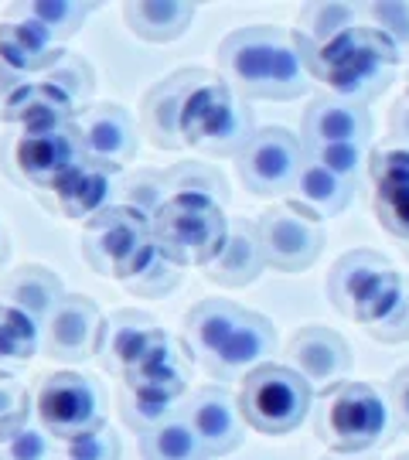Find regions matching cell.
Listing matches in <instances>:
<instances>
[{
  "mask_svg": "<svg viewBox=\"0 0 409 460\" xmlns=\"http://www.w3.org/2000/svg\"><path fill=\"white\" fill-rule=\"evenodd\" d=\"M222 79L243 99H297L311 89V72L294 31L253 24L222 38L218 45Z\"/></svg>",
  "mask_w": 409,
  "mask_h": 460,
  "instance_id": "obj_1",
  "label": "cell"
},
{
  "mask_svg": "<svg viewBox=\"0 0 409 460\" xmlns=\"http://www.w3.org/2000/svg\"><path fill=\"white\" fill-rule=\"evenodd\" d=\"M300 55L307 62L311 79L327 85L334 99H348L361 106L393 85L396 66H399V49L372 24H359L321 49L300 45Z\"/></svg>",
  "mask_w": 409,
  "mask_h": 460,
  "instance_id": "obj_2",
  "label": "cell"
},
{
  "mask_svg": "<svg viewBox=\"0 0 409 460\" xmlns=\"http://www.w3.org/2000/svg\"><path fill=\"white\" fill-rule=\"evenodd\" d=\"M253 110L222 75L205 72L184 106L181 140L205 157H239L253 140Z\"/></svg>",
  "mask_w": 409,
  "mask_h": 460,
  "instance_id": "obj_3",
  "label": "cell"
},
{
  "mask_svg": "<svg viewBox=\"0 0 409 460\" xmlns=\"http://www.w3.org/2000/svg\"><path fill=\"white\" fill-rule=\"evenodd\" d=\"M314 429L334 454H359L393 437V402H386L369 382L344 378L325 393Z\"/></svg>",
  "mask_w": 409,
  "mask_h": 460,
  "instance_id": "obj_4",
  "label": "cell"
},
{
  "mask_svg": "<svg viewBox=\"0 0 409 460\" xmlns=\"http://www.w3.org/2000/svg\"><path fill=\"white\" fill-rule=\"evenodd\" d=\"M154 239L178 266H209L226 249V205L205 195H171L154 215Z\"/></svg>",
  "mask_w": 409,
  "mask_h": 460,
  "instance_id": "obj_5",
  "label": "cell"
},
{
  "mask_svg": "<svg viewBox=\"0 0 409 460\" xmlns=\"http://www.w3.org/2000/svg\"><path fill=\"white\" fill-rule=\"evenodd\" d=\"M154 249H157L154 218L130 205H113L82 226V260L99 277L127 283Z\"/></svg>",
  "mask_w": 409,
  "mask_h": 460,
  "instance_id": "obj_6",
  "label": "cell"
},
{
  "mask_svg": "<svg viewBox=\"0 0 409 460\" xmlns=\"http://www.w3.org/2000/svg\"><path fill=\"white\" fill-rule=\"evenodd\" d=\"M311 382L290 365H262L239 385V410L245 427L266 437L294 433L311 412Z\"/></svg>",
  "mask_w": 409,
  "mask_h": 460,
  "instance_id": "obj_7",
  "label": "cell"
},
{
  "mask_svg": "<svg viewBox=\"0 0 409 460\" xmlns=\"http://www.w3.org/2000/svg\"><path fill=\"white\" fill-rule=\"evenodd\" d=\"M34 412L45 433L55 440H72L106 423V395L96 378L79 372H51L41 376L34 393Z\"/></svg>",
  "mask_w": 409,
  "mask_h": 460,
  "instance_id": "obj_8",
  "label": "cell"
},
{
  "mask_svg": "<svg viewBox=\"0 0 409 460\" xmlns=\"http://www.w3.org/2000/svg\"><path fill=\"white\" fill-rule=\"evenodd\" d=\"M307 161V147L297 133L283 127H262L236 157L239 181L260 198L290 195L300 167Z\"/></svg>",
  "mask_w": 409,
  "mask_h": 460,
  "instance_id": "obj_9",
  "label": "cell"
},
{
  "mask_svg": "<svg viewBox=\"0 0 409 460\" xmlns=\"http://www.w3.org/2000/svg\"><path fill=\"white\" fill-rule=\"evenodd\" d=\"M14 171L34 191H55L85 161L76 123L62 127H28L17 133L11 147Z\"/></svg>",
  "mask_w": 409,
  "mask_h": 460,
  "instance_id": "obj_10",
  "label": "cell"
},
{
  "mask_svg": "<svg viewBox=\"0 0 409 460\" xmlns=\"http://www.w3.org/2000/svg\"><path fill=\"white\" fill-rule=\"evenodd\" d=\"M260 232V246L266 266H273L280 273H300L314 266V260L325 249V232H321V218L311 212L297 208L294 201L273 205L260 215L256 222Z\"/></svg>",
  "mask_w": 409,
  "mask_h": 460,
  "instance_id": "obj_11",
  "label": "cell"
},
{
  "mask_svg": "<svg viewBox=\"0 0 409 460\" xmlns=\"http://www.w3.org/2000/svg\"><path fill=\"white\" fill-rule=\"evenodd\" d=\"M188 372H191L188 345H181L174 334L154 328L144 341V351L137 355L133 368L123 376V385L133 393L181 402L188 395Z\"/></svg>",
  "mask_w": 409,
  "mask_h": 460,
  "instance_id": "obj_12",
  "label": "cell"
},
{
  "mask_svg": "<svg viewBox=\"0 0 409 460\" xmlns=\"http://www.w3.org/2000/svg\"><path fill=\"white\" fill-rule=\"evenodd\" d=\"M102 314L82 294H66L62 304L45 321V348L51 358L68 365H79L96 358L99 338H102Z\"/></svg>",
  "mask_w": 409,
  "mask_h": 460,
  "instance_id": "obj_13",
  "label": "cell"
},
{
  "mask_svg": "<svg viewBox=\"0 0 409 460\" xmlns=\"http://www.w3.org/2000/svg\"><path fill=\"white\" fill-rule=\"evenodd\" d=\"M184 420L191 423L198 433V440L205 444V450L212 457L232 454L243 444L245 437V420L239 410V395H232L226 385H201L184 399Z\"/></svg>",
  "mask_w": 409,
  "mask_h": 460,
  "instance_id": "obj_14",
  "label": "cell"
},
{
  "mask_svg": "<svg viewBox=\"0 0 409 460\" xmlns=\"http://www.w3.org/2000/svg\"><path fill=\"white\" fill-rule=\"evenodd\" d=\"M205 79V68H181L174 75L150 85L144 102H140V130L147 133V140L161 150H181V119L184 106L195 93V85Z\"/></svg>",
  "mask_w": 409,
  "mask_h": 460,
  "instance_id": "obj_15",
  "label": "cell"
},
{
  "mask_svg": "<svg viewBox=\"0 0 409 460\" xmlns=\"http://www.w3.org/2000/svg\"><path fill=\"white\" fill-rule=\"evenodd\" d=\"M76 130H79L82 150L89 161L99 164H113L123 167L127 161L137 157V123L133 116L120 106V102H96V106H85L76 116Z\"/></svg>",
  "mask_w": 409,
  "mask_h": 460,
  "instance_id": "obj_16",
  "label": "cell"
},
{
  "mask_svg": "<svg viewBox=\"0 0 409 460\" xmlns=\"http://www.w3.org/2000/svg\"><path fill=\"white\" fill-rule=\"evenodd\" d=\"M120 191H123L120 167L99 164V161L85 157L66 181L51 191V205L66 215V218L85 226V222H93L106 208L120 205Z\"/></svg>",
  "mask_w": 409,
  "mask_h": 460,
  "instance_id": "obj_17",
  "label": "cell"
},
{
  "mask_svg": "<svg viewBox=\"0 0 409 460\" xmlns=\"http://www.w3.org/2000/svg\"><path fill=\"white\" fill-rule=\"evenodd\" d=\"M287 358L290 368H297L300 376L311 382V389H331L344 382L348 376V365H351V351L338 331L311 324V328H300L287 345Z\"/></svg>",
  "mask_w": 409,
  "mask_h": 460,
  "instance_id": "obj_18",
  "label": "cell"
},
{
  "mask_svg": "<svg viewBox=\"0 0 409 460\" xmlns=\"http://www.w3.org/2000/svg\"><path fill=\"white\" fill-rule=\"evenodd\" d=\"M304 147H325V144H369L372 137V116L361 102L348 99H314L304 113L300 127Z\"/></svg>",
  "mask_w": 409,
  "mask_h": 460,
  "instance_id": "obj_19",
  "label": "cell"
},
{
  "mask_svg": "<svg viewBox=\"0 0 409 460\" xmlns=\"http://www.w3.org/2000/svg\"><path fill=\"white\" fill-rule=\"evenodd\" d=\"M62 55L66 51L58 49V41L41 24H34L31 17L7 14V21L0 24V62L24 79L45 75L62 62Z\"/></svg>",
  "mask_w": 409,
  "mask_h": 460,
  "instance_id": "obj_20",
  "label": "cell"
},
{
  "mask_svg": "<svg viewBox=\"0 0 409 460\" xmlns=\"http://www.w3.org/2000/svg\"><path fill=\"white\" fill-rule=\"evenodd\" d=\"M389 270H393L389 260H382L372 249L344 252L342 260L331 266V273H327V296H331V304L342 314H348V317H355L361 304L376 294V287L382 283V277Z\"/></svg>",
  "mask_w": 409,
  "mask_h": 460,
  "instance_id": "obj_21",
  "label": "cell"
},
{
  "mask_svg": "<svg viewBox=\"0 0 409 460\" xmlns=\"http://www.w3.org/2000/svg\"><path fill=\"white\" fill-rule=\"evenodd\" d=\"M361 328L369 331L376 341L386 345H399L409 338V277L399 270H389L376 294L369 296L355 314Z\"/></svg>",
  "mask_w": 409,
  "mask_h": 460,
  "instance_id": "obj_22",
  "label": "cell"
},
{
  "mask_svg": "<svg viewBox=\"0 0 409 460\" xmlns=\"http://www.w3.org/2000/svg\"><path fill=\"white\" fill-rule=\"evenodd\" d=\"M277 351V328L262 314L245 311L243 324L236 328L229 345L218 351V358L209 365V372L218 378H245L262 365H270Z\"/></svg>",
  "mask_w": 409,
  "mask_h": 460,
  "instance_id": "obj_23",
  "label": "cell"
},
{
  "mask_svg": "<svg viewBox=\"0 0 409 460\" xmlns=\"http://www.w3.org/2000/svg\"><path fill=\"white\" fill-rule=\"evenodd\" d=\"M243 317L245 311L236 307L232 300H218V296L201 300L184 314V345L198 362L209 368L218 358V351L229 345L236 328L243 324Z\"/></svg>",
  "mask_w": 409,
  "mask_h": 460,
  "instance_id": "obj_24",
  "label": "cell"
},
{
  "mask_svg": "<svg viewBox=\"0 0 409 460\" xmlns=\"http://www.w3.org/2000/svg\"><path fill=\"white\" fill-rule=\"evenodd\" d=\"M262 270H266V260H262L256 222H232L226 249L205 266V277L218 287L236 290V287H249Z\"/></svg>",
  "mask_w": 409,
  "mask_h": 460,
  "instance_id": "obj_25",
  "label": "cell"
},
{
  "mask_svg": "<svg viewBox=\"0 0 409 460\" xmlns=\"http://www.w3.org/2000/svg\"><path fill=\"white\" fill-rule=\"evenodd\" d=\"M157 328L150 314L140 311H116L113 317L102 321V338H99V351L96 358L106 372L113 376H127L137 362V355L144 351V341L147 334Z\"/></svg>",
  "mask_w": 409,
  "mask_h": 460,
  "instance_id": "obj_26",
  "label": "cell"
},
{
  "mask_svg": "<svg viewBox=\"0 0 409 460\" xmlns=\"http://www.w3.org/2000/svg\"><path fill=\"white\" fill-rule=\"evenodd\" d=\"M62 279L51 273L49 266H21L14 273L0 279V304H11L17 311L31 314L38 324H45L51 311L62 304Z\"/></svg>",
  "mask_w": 409,
  "mask_h": 460,
  "instance_id": "obj_27",
  "label": "cell"
},
{
  "mask_svg": "<svg viewBox=\"0 0 409 460\" xmlns=\"http://www.w3.org/2000/svg\"><path fill=\"white\" fill-rule=\"evenodd\" d=\"M198 7L195 4H181V0H140V4H123V21L137 38L164 45L174 41L191 28Z\"/></svg>",
  "mask_w": 409,
  "mask_h": 460,
  "instance_id": "obj_28",
  "label": "cell"
},
{
  "mask_svg": "<svg viewBox=\"0 0 409 460\" xmlns=\"http://www.w3.org/2000/svg\"><path fill=\"white\" fill-rule=\"evenodd\" d=\"M355 195L351 184H344L342 178H334L327 167H321L317 161H304L300 174H297L294 188H290V201L297 208L311 212L314 218H334L348 208V201Z\"/></svg>",
  "mask_w": 409,
  "mask_h": 460,
  "instance_id": "obj_29",
  "label": "cell"
},
{
  "mask_svg": "<svg viewBox=\"0 0 409 460\" xmlns=\"http://www.w3.org/2000/svg\"><path fill=\"white\" fill-rule=\"evenodd\" d=\"M359 14H365V4H307L297 14V41L307 49H321L334 41L338 34L359 28Z\"/></svg>",
  "mask_w": 409,
  "mask_h": 460,
  "instance_id": "obj_30",
  "label": "cell"
},
{
  "mask_svg": "<svg viewBox=\"0 0 409 460\" xmlns=\"http://www.w3.org/2000/svg\"><path fill=\"white\" fill-rule=\"evenodd\" d=\"M140 454L144 460H209L212 454L205 450V444L198 440V433L191 423L184 420V412L164 420L161 427H154L150 433L140 437Z\"/></svg>",
  "mask_w": 409,
  "mask_h": 460,
  "instance_id": "obj_31",
  "label": "cell"
},
{
  "mask_svg": "<svg viewBox=\"0 0 409 460\" xmlns=\"http://www.w3.org/2000/svg\"><path fill=\"white\" fill-rule=\"evenodd\" d=\"M38 348H41V324L31 314L0 304V372L28 365L38 355Z\"/></svg>",
  "mask_w": 409,
  "mask_h": 460,
  "instance_id": "obj_32",
  "label": "cell"
},
{
  "mask_svg": "<svg viewBox=\"0 0 409 460\" xmlns=\"http://www.w3.org/2000/svg\"><path fill=\"white\" fill-rule=\"evenodd\" d=\"M93 11H96V4H82V0H28V4H14L7 14L31 17L34 24H41L55 41H66V38L82 31L85 17Z\"/></svg>",
  "mask_w": 409,
  "mask_h": 460,
  "instance_id": "obj_33",
  "label": "cell"
},
{
  "mask_svg": "<svg viewBox=\"0 0 409 460\" xmlns=\"http://www.w3.org/2000/svg\"><path fill=\"white\" fill-rule=\"evenodd\" d=\"M49 85H55L62 96L76 106V110H85L89 106V99H93V89H96V75H93V66L85 62V58H79V55H72V51H66L62 55V62L55 68H49L45 75H41Z\"/></svg>",
  "mask_w": 409,
  "mask_h": 460,
  "instance_id": "obj_34",
  "label": "cell"
},
{
  "mask_svg": "<svg viewBox=\"0 0 409 460\" xmlns=\"http://www.w3.org/2000/svg\"><path fill=\"white\" fill-rule=\"evenodd\" d=\"M307 157L327 167L334 178H342L344 184L359 188L365 171L372 164L369 144H325V147H307Z\"/></svg>",
  "mask_w": 409,
  "mask_h": 460,
  "instance_id": "obj_35",
  "label": "cell"
},
{
  "mask_svg": "<svg viewBox=\"0 0 409 460\" xmlns=\"http://www.w3.org/2000/svg\"><path fill=\"white\" fill-rule=\"evenodd\" d=\"M184 402H171V399H157V395L133 393V389H120V412H123V423L130 429H137L140 437L150 433L154 427H161L164 420L178 416Z\"/></svg>",
  "mask_w": 409,
  "mask_h": 460,
  "instance_id": "obj_36",
  "label": "cell"
},
{
  "mask_svg": "<svg viewBox=\"0 0 409 460\" xmlns=\"http://www.w3.org/2000/svg\"><path fill=\"white\" fill-rule=\"evenodd\" d=\"M167 188H171V195H205L222 201V205L229 201V188H226L222 171H215L212 164H201V161L171 167L167 171Z\"/></svg>",
  "mask_w": 409,
  "mask_h": 460,
  "instance_id": "obj_37",
  "label": "cell"
},
{
  "mask_svg": "<svg viewBox=\"0 0 409 460\" xmlns=\"http://www.w3.org/2000/svg\"><path fill=\"white\" fill-rule=\"evenodd\" d=\"M178 279H181V266L157 246L123 287L137 296H164L178 287Z\"/></svg>",
  "mask_w": 409,
  "mask_h": 460,
  "instance_id": "obj_38",
  "label": "cell"
},
{
  "mask_svg": "<svg viewBox=\"0 0 409 460\" xmlns=\"http://www.w3.org/2000/svg\"><path fill=\"white\" fill-rule=\"evenodd\" d=\"M167 198H171V188H167V174H161V171H137L130 178H123L120 205H130V208L154 218Z\"/></svg>",
  "mask_w": 409,
  "mask_h": 460,
  "instance_id": "obj_39",
  "label": "cell"
},
{
  "mask_svg": "<svg viewBox=\"0 0 409 460\" xmlns=\"http://www.w3.org/2000/svg\"><path fill=\"white\" fill-rule=\"evenodd\" d=\"M31 410L34 399L28 395L24 382L11 372H0V444L31 423Z\"/></svg>",
  "mask_w": 409,
  "mask_h": 460,
  "instance_id": "obj_40",
  "label": "cell"
},
{
  "mask_svg": "<svg viewBox=\"0 0 409 460\" xmlns=\"http://www.w3.org/2000/svg\"><path fill=\"white\" fill-rule=\"evenodd\" d=\"M376 218L393 235L409 243V181L376 184Z\"/></svg>",
  "mask_w": 409,
  "mask_h": 460,
  "instance_id": "obj_41",
  "label": "cell"
},
{
  "mask_svg": "<svg viewBox=\"0 0 409 460\" xmlns=\"http://www.w3.org/2000/svg\"><path fill=\"white\" fill-rule=\"evenodd\" d=\"M365 14H369V24L376 31L386 34L396 49H399V55L409 51V4H403V0L365 4Z\"/></svg>",
  "mask_w": 409,
  "mask_h": 460,
  "instance_id": "obj_42",
  "label": "cell"
},
{
  "mask_svg": "<svg viewBox=\"0 0 409 460\" xmlns=\"http://www.w3.org/2000/svg\"><path fill=\"white\" fill-rule=\"evenodd\" d=\"M62 444H66L62 447L66 460H120V437L106 423L82 433V437L62 440Z\"/></svg>",
  "mask_w": 409,
  "mask_h": 460,
  "instance_id": "obj_43",
  "label": "cell"
},
{
  "mask_svg": "<svg viewBox=\"0 0 409 460\" xmlns=\"http://www.w3.org/2000/svg\"><path fill=\"white\" fill-rule=\"evenodd\" d=\"M51 454H55L51 433L31 427V423L0 444V460H51Z\"/></svg>",
  "mask_w": 409,
  "mask_h": 460,
  "instance_id": "obj_44",
  "label": "cell"
},
{
  "mask_svg": "<svg viewBox=\"0 0 409 460\" xmlns=\"http://www.w3.org/2000/svg\"><path fill=\"white\" fill-rule=\"evenodd\" d=\"M393 416L403 429H409V365L393 378Z\"/></svg>",
  "mask_w": 409,
  "mask_h": 460,
  "instance_id": "obj_45",
  "label": "cell"
},
{
  "mask_svg": "<svg viewBox=\"0 0 409 460\" xmlns=\"http://www.w3.org/2000/svg\"><path fill=\"white\" fill-rule=\"evenodd\" d=\"M24 83H28L24 75H17L14 68H7L4 62H0V110H4V102H7V99L14 96V93H17V89H21Z\"/></svg>",
  "mask_w": 409,
  "mask_h": 460,
  "instance_id": "obj_46",
  "label": "cell"
},
{
  "mask_svg": "<svg viewBox=\"0 0 409 460\" xmlns=\"http://www.w3.org/2000/svg\"><path fill=\"white\" fill-rule=\"evenodd\" d=\"M393 133L399 137V140H406L409 144V99L406 96L393 106Z\"/></svg>",
  "mask_w": 409,
  "mask_h": 460,
  "instance_id": "obj_47",
  "label": "cell"
},
{
  "mask_svg": "<svg viewBox=\"0 0 409 460\" xmlns=\"http://www.w3.org/2000/svg\"><path fill=\"white\" fill-rule=\"evenodd\" d=\"M4 256H7V246H4V229H0V263H4Z\"/></svg>",
  "mask_w": 409,
  "mask_h": 460,
  "instance_id": "obj_48",
  "label": "cell"
},
{
  "mask_svg": "<svg viewBox=\"0 0 409 460\" xmlns=\"http://www.w3.org/2000/svg\"><path fill=\"white\" fill-rule=\"evenodd\" d=\"M327 460H359V457H327Z\"/></svg>",
  "mask_w": 409,
  "mask_h": 460,
  "instance_id": "obj_49",
  "label": "cell"
},
{
  "mask_svg": "<svg viewBox=\"0 0 409 460\" xmlns=\"http://www.w3.org/2000/svg\"><path fill=\"white\" fill-rule=\"evenodd\" d=\"M393 460H409V454H399V457H393Z\"/></svg>",
  "mask_w": 409,
  "mask_h": 460,
  "instance_id": "obj_50",
  "label": "cell"
},
{
  "mask_svg": "<svg viewBox=\"0 0 409 460\" xmlns=\"http://www.w3.org/2000/svg\"><path fill=\"white\" fill-rule=\"evenodd\" d=\"M406 99H409V85H406Z\"/></svg>",
  "mask_w": 409,
  "mask_h": 460,
  "instance_id": "obj_51",
  "label": "cell"
}]
</instances>
